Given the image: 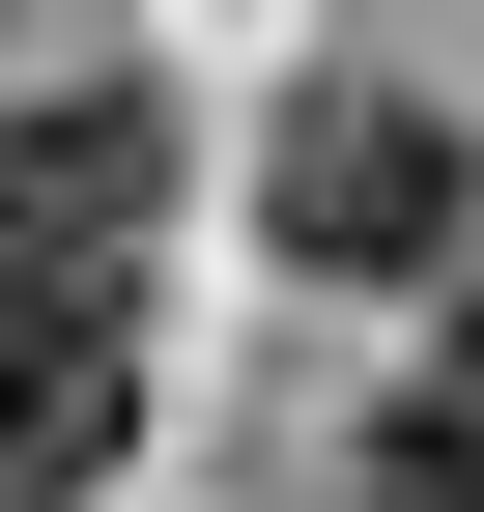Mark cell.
Masks as SVG:
<instances>
[{
  "label": "cell",
  "instance_id": "1",
  "mask_svg": "<svg viewBox=\"0 0 484 512\" xmlns=\"http://www.w3.org/2000/svg\"><path fill=\"white\" fill-rule=\"evenodd\" d=\"M257 228L314 256V285H428V256L484 228V171H456V114H428V86H285V143H257Z\"/></svg>",
  "mask_w": 484,
  "mask_h": 512
},
{
  "label": "cell",
  "instance_id": "4",
  "mask_svg": "<svg viewBox=\"0 0 484 512\" xmlns=\"http://www.w3.org/2000/svg\"><path fill=\"white\" fill-rule=\"evenodd\" d=\"M371 512H484V399H399L371 427Z\"/></svg>",
  "mask_w": 484,
  "mask_h": 512
},
{
  "label": "cell",
  "instance_id": "2",
  "mask_svg": "<svg viewBox=\"0 0 484 512\" xmlns=\"http://www.w3.org/2000/svg\"><path fill=\"white\" fill-rule=\"evenodd\" d=\"M114 427H143V370H114V285H29L0 256V512H86Z\"/></svg>",
  "mask_w": 484,
  "mask_h": 512
},
{
  "label": "cell",
  "instance_id": "3",
  "mask_svg": "<svg viewBox=\"0 0 484 512\" xmlns=\"http://www.w3.org/2000/svg\"><path fill=\"white\" fill-rule=\"evenodd\" d=\"M171 200V114L143 86H86V114H0V256L29 285H114V228Z\"/></svg>",
  "mask_w": 484,
  "mask_h": 512
}]
</instances>
